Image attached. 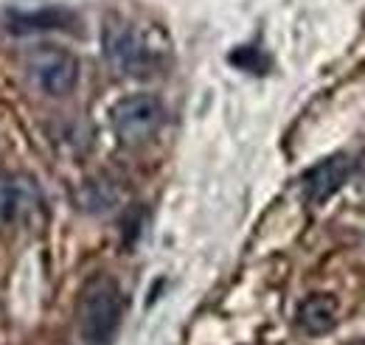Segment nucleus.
Returning a JSON list of instances; mask_svg holds the SVG:
<instances>
[{"label": "nucleus", "instance_id": "1", "mask_svg": "<svg viewBox=\"0 0 365 345\" xmlns=\"http://www.w3.org/2000/svg\"><path fill=\"white\" fill-rule=\"evenodd\" d=\"M124 317V295L115 278L98 272L82 287L76 303V326L85 345H113Z\"/></svg>", "mask_w": 365, "mask_h": 345}, {"label": "nucleus", "instance_id": "5", "mask_svg": "<svg viewBox=\"0 0 365 345\" xmlns=\"http://www.w3.org/2000/svg\"><path fill=\"white\" fill-rule=\"evenodd\" d=\"M349 174H351L349 155H331V158L320 160L301 180L304 197L309 202H326L331 194H337L343 188V182L349 180Z\"/></svg>", "mask_w": 365, "mask_h": 345}, {"label": "nucleus", "instance_id": "4", "mask_svg": "<svg viewBox=\"0 0 365 345\" xmlns=\"http://www.w3.org/2000/svg\"><path fill=\"white\" fill-rule=\"evenodd\" d=\"M104 56L118 73H143L152 65V48L135 26L124 20H110L101 34Z\"/></svg>", "mask_w": 365, "mask_h": 345}, {"label": "nucleus", "instance_id": "9", "mask_svg": "<svg viewBox=\"0 0 365 345\" xmlns=\"http://www.w3.org/2000/svg\"><path fill=\"white\" fill-rule=\"evenodd\" d=\"M118 200V191L110 180H88L79 194H76V202L85 208V211H93V214H101V211H110Z\"/></svg>", "mask_w": 365, "mask_h": 345}, {"label": "nucleus", "instance_id": "7", "mask_svg": "<svg viewBox=\"0 0 365 345\" xmlns=\"http://www.w3.org/2000/svg\"><path fill=\"white\" fill-rule=\"evenodd\" d=\"M337 298L334 295H309L307 301L298 306V326L307 334H326L337 326Z\"/></svg>", "mask_w": 365, "mask_h": 345}, {"label": "nucleus", "instance_id": "6", "mask_svg": "<svg viewBox=\"0 0 365 345\" xmlns=\"http://www.w3.org/2000/svg\"><path fill=\"white\" fill-rule=\"evenodd\" d=\"M34 185L20 177H0V227H9L34 205Z\"/></svg>", "mask_w": 365, "mask_h": 345}, {"label": "nucleus", "instance_id": "3", "mask_svg": "<svg viewBox=\"0 0 365 345\" xmlns=\"http://www.w3.org/2000/svg\"><path fill=\"white\" fill-rule=\"evenodd\" d=\"M160 124H163V104L152 93L127 96L113 107V130L127 146L146 143L160 130Z\"/></svg>", "mask_w": 365, "mask_h": 345}, {"label": "nucleus", "instance_id": "2", "mask_svg": "<svg viewBox=\"0 0 365 345\" xmlns=\"http://www.w3.org/2000/svg\"><path fill=\"white\" fill-rule=\"evenodd\" d=\"M79 59L56 45H43L29 56V76L37 85L40 93H46L51 98H62L68 93H73V87L79 85Z\"/></svg>", "mask_w": 365, "mask_h": 345}, {"label": "nucleus", "instance_id": "8", "mask_svg": "<svg viewBox=\"0 0 365 345\" xmlns=\"http://www.w3.org/2000/svg\"><path fill=\"white\" fill-rule=\"evenodd\" d=\"M73 14L65 9H40V11H14L9 17V29L17 34L29 31H48V29H68L73 26Z\"/></svg>", "mask_w": 365, "mask_h": 345}]
</instances>
